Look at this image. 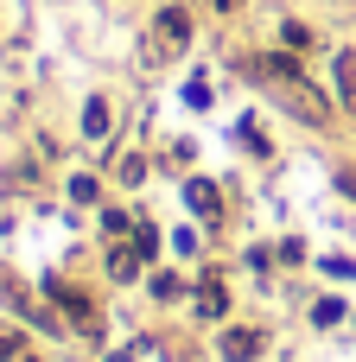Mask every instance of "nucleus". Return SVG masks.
Wrapping results in <instances>:
<instances>
[{
	"mask_svg": "<svg viewBox=\"0 0 356 362\" xmlns=\"http://www.w3.org/2000/svg\"><path fill=\"white\" fill-rule=\"evenodd\" d=\"M159 32H166V38H185L191 25H185V13H166V19H159Z\"/></svg>",
	"mask_w": 356,
	"mask_h": 362,
	"instance_id": "3",
	"label": "nucleus"
},
{
	"mask_svg": "<svg viewBox=\"0 0 356 362\" xmlns=\"http://www.w3.org/2000/svg\"><path fill=\"white\" fill-rule=\"evenodd\" d=\"M255 350H261V337H255V331H229V337H223V356H236V362H248Z\"/></svg>",
	"mask_w": 356,
	"mask_h": 362,
	"instance_id": "1",
	"label": "nucleus"
},
{
	"mask_svg": "<svg viewBox=\"0 0 356 362\" xmlns=\"http://www.w3.org/2000/svg\"><path fill=\"white\" fill-rule=\"evenodd\" d=\"M191 204H197V216H217V191L210 185H191Z\"/></svg>",
	"mask_w": 356,
	"mask_h": 362,
	"instance_id": "2",
	"label": "nucleus"
}]
</instances>
